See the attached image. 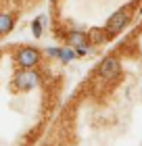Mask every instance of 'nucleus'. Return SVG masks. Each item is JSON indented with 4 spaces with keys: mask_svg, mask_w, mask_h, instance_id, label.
<instances>
[{
    "mask_svg": "<svg viewBox=\"0 0 142 146\" xmlns=\"http://www.w3.org/2000/svg\"><path fill=\"white\" fill-rule=\"evenodd\" d=\"M127 23H130V13L127 11H117L109 21H107V31H109V34H117Z\"/></svg>",
    "mask_w": 142,
    "mask_h": 146,
    "instance_id": "nucleus-1",
    "label": "nucleus"
},
{
    "mask_svg": "<svg viewBox=\"0 0 142 146\" xmlns=\"http://www.w3.org/2000/svg\"><path fill=\"white\" fill-rule=\"evenodd\" d=\"M36 84H38V73L31 69L17 73V77H15V86L19 90H31V88H36Z\"/></svg>",
    "mask_w": 142,
    "mask_h": 146,
    "instance_id": "nucleus-2",
    "label": "nucleus"
},
{
    "mask_svg": "<svg viewBox=\"0 0 142 146\" xmlns=\"http://www.w3.org/2000/svg\"><path fill=\"white\" fill-rule=\"evenodd\" d=\"M38 61H40V52L36 48H21L17 52V63L25 69H31Z\"/></svg>",
    "mask_w": 142,
    "mask_h": 146,
    "instance_id": "nucleus-3",
    "label": "nucleus"
},
{
    "mask_svg": "<svg viewBox=\"0 0 142 146\" xmlns=\"http://www.w3.org/2000/svg\"><path fill=\"white\" fill-rule=\"evenodd\" d=\"M119 61L115 56H107L103 63H100V67H98V73H100V77H105V79H111L115 77L119 73Z\"/></svg>",
    "mask_w": 142,
    "mask_h": 146,
    "instance_id": "nucleus-4",
    "label": "nucleus"
},
{
    "mask_svg": "<svg viewBox=\"0 0 142 146\" xmlns=\"http://www.w3.org/2000/svg\"><path fill=\"white\" fill-rule=\"evenodd\" d=\"M69 40H71V44L75 46L79 52H86V36H84V34H79V31H73V34L69 36Z\"/></svg>",
    "mask_w": 142,
    "mask_h": 146,
    "instance_id": "nucleus-5",
    "label": "nucleus"
},
{
    "mask_svg": "<svg viewBox=\"0 0 142 146\" xmlns=\"http://www.w3.org/2000/svg\"><path fill=\"white\" fill-rule=\"evenodd\" d=\"M88 40L94 44H103V42H107V31L105 29H92L88 34Z\"/></svg>",
    "mask_w": 142,
    "mask_h": 146,
    "instance_id": "nucleus-6",
    "label": "nucleus"
},
{
    "mask_svg": "<svg viewBox=\"0 0 142 146\" xmlns=\"http://www.w3.org/2000/svg\"><path fill=\"white\" fill-rule=\"evenodd\" d=\"M13 27V19L11 15H0V34H6Z\"/></svg>",
    "mask_w": 142,
    "mask_h": 146,
    "instance_id": "nucleus-7",
    "label": "nucleus"
},
{
    "mask_svg": "<svg viewBox=\"0 0 142 146\" xmlns=\"http://www.w3.org/2000/svg\"><path fill=\"white\" fill-rule=\"evenodd\" d=\"M59 58H63L65 63H67V61H71V58H73V50H69V48L61 50V56H59Z\"/></svg>",
    "mask_w": 142,
    "mask_h": 146,
    "instance_id": "nucleus-8",
    "label": "nucleus"
},
{
    "mask_svg": "<svg viewBox=\"0 0 142 146\" xmlns=\"http://www.w3.org/2000/svg\"><path fill=\"white\" fill-rule=\"evenodd\" d=\"M42 34V19H36V21H33V36H40Z\"/></svg>",
    "mask_w": 142,
    "mask_h": 146,
    "instance_id": "nucleus-9",
    "label": "nucleus"
}]
</instances>
